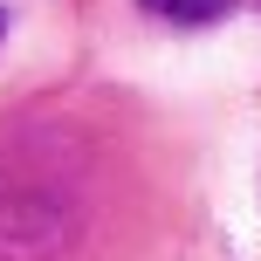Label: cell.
<instances>
[{
	"mask_svg": "<svg viewBox=\"0 0 261 261\" xmlns=\"http://www.w3.org/2000/svg\"><path fill=\"white\" fill-rule=\"evenodd\" d=\"M151 21H172V28H206V21H220L234 0H138Z\"/></svg>",
	"mask_w": 261,
	"mask_h": 261,
	"instance_id": "1",
	"label": "cell"
},
{
	"mask_svg": "<svg viewBox=\"0 0 261 261\" xmlns=\"http://www.w3.org/2000/svg\"><path fill=\"white\" fill-rule=\"evenodd\" d=\"M0 35H7V7H0Z\"/></svg>",
	"mask_w": 261,
	"mask_h": 261,
	"instance_id": "2",
	"label": "cell"
}]
</instances>
